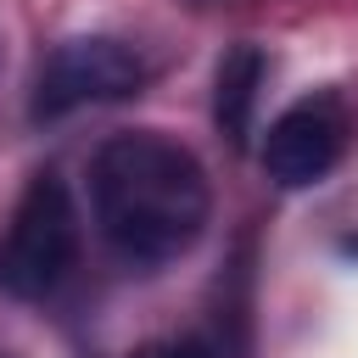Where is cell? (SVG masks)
<instances>
[{
	"label": "cell",
	"instance_id": "obj_1",
	"mask_svg": "<svg viewBox=\"0 0 358 358\" xmlns=\"http://www.w3.org/2000/svg\"><path fill=\"white\" fill-rule=\"evenodd\" d=\"M90 213L101 241L123 263L134 268L173 263L207 229L213 213L207 168L196 162L190 145L157 129L112 134L90 162Z\"/></svg>",
	"mask_w": 358,
	"mask_h": 358
},
{
	"label": "cell",
	"instance_id": "obj_2",
	"mask_svg": "<svg viewBox=\"0 0 358 358\" xmlns=\"http://www.w3.org/2000/svg\"><path fill=\"white\" fill-rule=\"evenodd\" d=\"M78 207L62 173H34L0 235V291L45 302L78 268Z\"/></svg>",
	"mask_w": 358,
	"mask_h": 358
},
{
	"label": "cell",
	"instance_id": "obj_3",
	"mask_svg": "<svg viewBox=\"0 0 358 358\" xmlns=\"http://www.w3.org/2000/svg\"><path fill=\"white\" fill-rule=\"evenodd\" d=\"M151 78V56L134 39L117 34H78L62 39L39 78H34V117H73L84 106H106V101H129L140 95Z\"/></svg>",
	"mask_w": 358,
	"mask_h": 358
},
{
	"label": "cell",
	"instance_id": "obj_4",
	"mask_svg": "<svg viewBox=\"0 0 358 358\" xmlns=\"http://www.w3.org/2000/svg\"><path fill=\"white\" fill-rule=\"evenodd\" d=\"M358 134V112H352V95L347 90H313L302 101H291L268 134H263V173L280 185V190H308L319 185L352 145Z\"/></svg>",
	"mask_w": 358,
	"mask_h": 358
},
{
	"label": "cell",
	"instance_id": "obj_5",
	"mask_svg": "<svg viewBox=\"0 0 358 358\" xmlns=\"http://www.w3.org/2000/svg\"><path fill=\"white\" fill-rule=\"evenodd\" d=\"M263 50L257 45H235L224 62H218V95H213V112H218V129L229 140H246L252 134V112H257V90H263Z\"/></svg>",
	"mask_w": 358,
	"mask_h": 358
},
{
	"label": "cell",
	"instance_id": "obj_6",
	"mask_svg": "<svg viewBox=\"0 0 358 358\" xmlns=\"http://www.w3.org/2000/svg\"><path fill=\"white\" fill-rule=\"evenodd\" d=\"M129 358H229V347L213 330H185V336H157V341L134 347Z\"/></svg>",
	"mask_w": 358,
	"mask_h": 358
}]
</instances>
